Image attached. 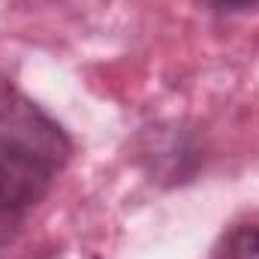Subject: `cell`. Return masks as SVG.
<instances>
[{"instance_id": "cell-4", "label": "cell", "mask_w": 259, "mask_h": 259, "mask_svg": "<svg viewBox=\"0 0 259 259\" xmlns=\"http://www.w3.org/2000/svg\"><path fill=\"white\" fill-rule=\"evenodd\" d=\"M15 103H18V94H15V88L9 84V78L0 72V121L9 118V112L15 109Z\"/></svg>"}, {"instance_id": "cell-3", "label": "cell", "mask_w": 259, "mask_h": 259, "mask_svg": "<svg viewBox=\"0 0 259 259\" xmlns=\"http://www.w3.org/2000/svg\"><path fill=\"white\" fill-rule=\"evenodd\" d=\"M208 6L220 15H238V12L259 9V0H208Z\"/></svg>"}, {"instance_id": "cell-1", "label": "cell", "mask_w": 259, "mask_h": 259, "mask_svg": "<svg viewBox=\"0 0 259 259\" xmlns=\"http://www.w3.org/2000/svg\"><path fill=\"white\" fill-rule=\"evenodd\" d=\"M72 154V142L39 106L18 97L0 136V247L12 244L33 208L49 196Z\"/></svg>"}, {"instance_id": "cell-2", "label": "cell", "mask_w": 259, "mask_h": 259, "mask_svg": "<svg viewBox=\"0 0 259 259\" xmlns=\"http://www.w3.org/2000/svg\"><path fill=\"white\" fill-rule=\"evenodd\" d=\"M217 259H259V223H238L223 235Z\"/></svg>"}]
</instances>
